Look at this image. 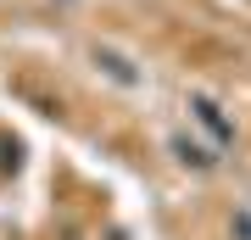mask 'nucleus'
Listing matches in <instances>:
<instances>
[{"label": "nucleus", "mask_w": 251, "mask_h": 240, "mask_svg": "<svg viewBox=\"0 0 251 240\" xmlns=\"http://www.w3.org/2000/svg\"><path fill=\"white\" fill-rule=\"evenodd\" d=\"M173 151H179V162H196V168H212V157H206L201 145H190V140H173Z\"/></svg>", "instance_id": "obj_2"}, {"label": "nucleus", "mask_w": 251, "mask_h": 240, "mask_svg": "<svg viewBox=\"0 0 251 240\" xmlns=\"http://www.w3.org/2000/svg\"><path fill=\"white\" fill-rule=\"evenodd\" d=\"M229 235L234 240H251V207H240V213L229 218Z\"/></svg>", "instance_id": "obj_3"}, {"label": "nucleus", "mask_w": 251, "mask_h": 240, "mask_svg": "<svg viewBox=\"0 0 251 240\" xmlns=\"http://www.w3.org/2000/svg\"><path fill=\"white\" fill-rule=\"evenodd\" d=\"M196 112H201V123L212 129L218 140H229V123H224V117H218V107H212V101H196Z\"/></svg>", "instance_id": "obj_1"}]
</instances>
